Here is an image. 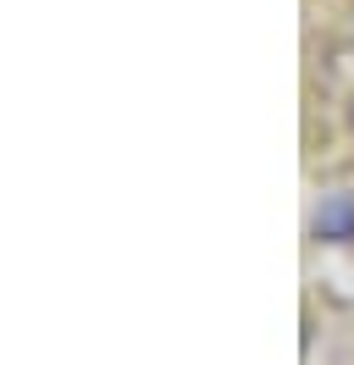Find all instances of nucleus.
I'll use <instances>...</instances> for the list:
<instances>
[{"instance_id":"obj_1","label":"nucleus","mask_w":354,"mask_h":365,"mask_svg":"<svg viewBox=\"0 0 354 365\" xmlns=\"http://www.w3.org/2000/svg\"><path fill=\"white\" fill-rule=\"evenodd\" d=\"M315 238H327V244H349L354 238V194H332L327 205H321Z\"/></svg>"}]
</instances>
